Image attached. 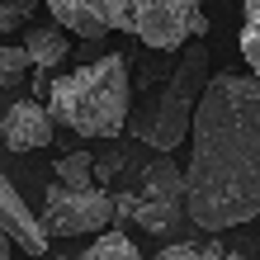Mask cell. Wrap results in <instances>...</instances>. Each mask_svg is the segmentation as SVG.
<instances>
[{"mask_svg":"<svg viewBox=\"0 0 260 260\" xmlns=\"http://www.w3.org/2000/svg\"><path fill=\"white\" fill-rule=\"evenodd\" d=\"M189 218L227 232L260 218V71H213L189 133Z\"/></svg>","mask_w":260,"mask_h":260,"instance_id":"cell-1","label":"cell"},{"mask_svg":"<svg viewBox=\"0 0 260 260\" xmlns=\"http://www.w3.org/2000/svg\"><path fill=\"white\" fill-rule=\"evenodd\" d=\"M48 10L81 38L133 34L151 52H180L189 38L208 34L204 0H48Z\"/></svg>","mask_w":260,"mask_h":260,"instance_id":"cell-2","label":"cell"},{"mask_svg":"<svg viewBox=\"0 0 260 260\" xmlns=\"http://www.w3.org/2000/svg\"><path fill=\"white\" fill-rule=\"evenodd\" d=\"M48 109L62 128L90 142H114L133 118V76L123 52H104L100 62H81L76 71L57 76Z\"/></svg>","mask_w":260,"mask_h":260,"instance_id":"cell-3","label":"cell"},{"mask_svg":"<svg viewBox=\"0 0 260 260\" xmlns=\"http://www.w3.org/2000/svg\"><path fill=\"white\" fill-rule=\"evenodd\" d=\"M208 81H213V71H208V43L204 38H189L185 48H180V62L161 81V95L147 100L142 109H133L128 133L142 147L175 151L194 133V114H199V100H204Z\"/></svg>","mask_w":260,"mask_h":260,"instance_id":"cell-4","label":"cell"},{"mask_svg":"<svg viewBox=\"0 0 260 260\" xmlns=\"http://www.w3.org/2000/svg\"><path fill=\"white\" fill-rule=\"evenodd\" d=\"M133 222L142 232H156V237L194 227V218H189V171H180L171 161V151H156V161H147L142 185H137Z\"/></svg>","mask_w":260,"mask_h":260,"instance_id":"cell-5","label":"cell"},{"mask_svg":"<svg viewBox=\"0 0 260 260\" xmlns=\"http://www.w3.org/2000/svg\"><path fill=\"white\" fill-rule=\"evenodd\" d=\"M43 222L52 237H85V232H104L109 222H118V194L100 189V185H67L57 180L43 194Z\"/></svg>","mask_w":260,"mask_h":260,"instance_id":"cell-6","label":"cell"},{"mask_svg":"<svg viewBox=\"0 0 260 260\" xmlns=\"http://www.w3.org/2000/svg\"><path fill=\"white\" fill-rule=\"evenodd\" d=\"M62 128L48 109V100H14L5 118H0V137L10 151H34V147H52V133Z\"/></svg>","mask_w":260,"mask_h":260,"instance_id":"cell-7","label":"cell"},{"mask_svg":"<svg viewBox=\"0 0 260 260\" xmlns=\"http://www.w3.org/2000/svg\"><path fill=\"white\" fill-rule=\"evenodd\" d=\"M0 213H5V237H14L28 255H43V251H48V241H52L48 222H43L38 213L19 199V189H14L10 175H0Z\"/></svg>","mask_w":260,"mask_h":260,"instance_id":"cell-8","label":"cell"},{"mask_svg":"<svg viewBox=\"0 0 260 260\" xmlns=\"http://www.w3.org/2000/svg\"><path fill=\"white\" fill-rule=\"evenodd\" d=\"M67 34H71V28L62 24V19H52V24H34V28H28V34H24V48H28V57H34V67H62L67 62Z\"/></svg>","mask_w":260,"mask_h":260,"instance_id":"cell-9","label":"cell"},{"mask_svg":"<svg viewBox=\"0 0 260 260\" xmlns=\"http://www.w3.org/2000/svg\"><path fill=\"white\" fill-rule=\"evenodd\" d=\"M81 260H142V251H137V241L123 232V227H104Z\"/></svg>","mask_w":260,"mask_h":260,"instance_id":"cell-10","label":"cell"},{"mask_svg":"<svg viewBox=\"0 0 260 260\" xmlns=\"http://www.w3.org/2000/svg\"><path fill=\"white\" fill-rule=\"evenodd\" d=\"M52 175L67 180V185H100L95 180V151H62V156L52 161Z\"/></svg>","mask_w":260,"mask_h":260,"instance_id":"cell-11","label":"cell"},{"mask_svg":"<svg viewBox=\"0 0 260 260\" xmlns=\"http://www.w3.org/2000/svg\"><path fill=\"white\" fill-rule=\"evenodd\" d=\"M227 251H222V241H218V232H208V241H171V246H161L151 260H222Z\"/></svg>","mask_w":260,"mask_h":260,"instance_id":"cell-12","label":"cell"},{"mask_svg":"<svg viewBox=\"0 0 260 260\" xmlns=\"http://www.w3.org/2000/svg\"><path fill=\"white\" fill-rule=\"evenodd\" d=\"M241 57L260 71V0H241Z\"/></svg>","mask_w":260,"mask_h":260,"instance_id":"cell-13","label":"cell"},{"mask_svg":"<svg viewBox=\"0 0 260 260\" xmlns=\"http://www.w3.org/2000/svg\"><path fill=\"white\" fill-rule=\"evenodd\" d=\"M28 71H34V57H28L24 43H19V48H14V43L0 48V85H5V90H19Z\"/></svg>","mask_w":260,"mask_h":260,"instance_id":"cell-14","label":"cell"},{"mask_svg":"<svg viewBox=\"0 0 260 260\" xmlns=\"http://www.w3.org/2000/svg\"><path fill=\"white\" fill-rule=\"evenodd\" d=\"M38 5H24V0H0V34H14V28H24L34 19Z\"/></svg>","mask_w":260,"mask_h":260,"instance_id":"cell-15","label":"cell"},{"mask_svg":"<svg viewBox=\"0 0 260 260\" xmlns=\"http://www.w3.org/2000/svg\"><path fill=\"white\" fill-rule=\"evenodd\" d=\"M118 171H123V151H104V156H95V180H100V185H114V175Z\"/></svg>","mask_w":260,"mask_h":260,"instance_id":"cell-16","label":"cell"},{"mask_svg":"<svg viewBox=\"0 0 260 260\" xmlns=\"http://www.w3.org/2000/svg\"><path fill=\"white\" fill-rule=\"evenodd\" d=\"M100 38H85V48H81V62H100Z\"/></svg>","mask_w":260,"mask_h":260,"instance_id":"cell-17","label":"cell"},{"mask_svg":"<svg viewBox=\"0 0 260 260\" xmlns=\"http://www.w3.org/2000/svg\"><path fill=\"white\" fill-rule=\"evenodd\" d=\"M222 260H246V255H241V251H227V255H222Z\"/></svg>","mask_w":260,"mask_h":260,"instance_id":"cell-18","label":"cell"},{"mask_svg":"<svg viewBox=\"0 0 260 260\" xmlns=\"http://www.w3.org/2000/svg\"><path fill=\"white\" fill-rule=\"evenodd\" d=\"M24 5H38V0H24Z\"/></svg>","mask_w":260,"mask_h":260,"instance_id":"cell-19","label":"cell"}]
</instances>
